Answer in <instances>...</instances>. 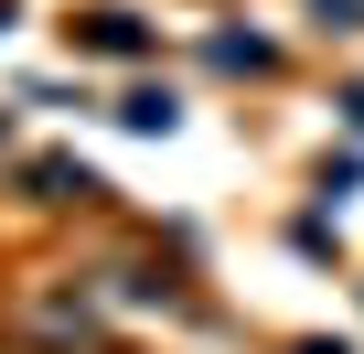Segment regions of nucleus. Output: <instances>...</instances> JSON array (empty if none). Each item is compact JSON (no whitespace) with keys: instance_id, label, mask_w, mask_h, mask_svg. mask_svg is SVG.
I'll list each match as a JSON object with an SVG mask.
<instances>
[{"instance_id":"f257e3e1","label":"nucleus","mask_w":364,"mask_h":354,"mask_svg":"<svg viewBox=\"0 0 364 354\" xmlns=\"http://www.w3.org/2000/svg\"><path fill=\"white\" fill-rule=\"evenodd\" d=\"M22 183H33V204H97V172L86 161H33Z\"/></svg>"},{"instance_id":"f03ea898","label":"nucleus","mask_w":364,"mask_h":354,"mask_svg":"<svg viewBox=\"0 0 364 354\" xmlns=\"http://www.w3.org/2000/svg\"><path fill=\"white\" fill-rule=\"evenodd\" d=\"M86 43H97V54H150V33H139L129 11H86Z\"/></svg>"},{"instance_id":"20e7f679","label":"nucleus","mask_w":364,"mask_h":354,"mask_svg":"<svg viewBox=\"0 0 364 354\" xmlns=\"http://www.w3.org/2000/svg\"><path fill=\"white\" fill-rule=\"evenodd\" d=\"M311 11H321L332 33H353V22H364V0H311Z\"/></svg>"},{"instance_id":"7ed1b4c3","label":"nucleus","mask_w":364,"mask_h":354,"mask_svg":"<svg viewBox=\"0 0 364 354\" xmlns=\"http://www.w3.org/2000/svg\"><path fill=\"white\" fill-rule=\"evenodd\" d=\"M118 118H129V129H171V118H182V108H171V97H161V86H139V97H129V108H118Z\"/></svg>"}]
</instances>
